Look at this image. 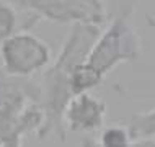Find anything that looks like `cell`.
<instances>
[{
	"label": "cell",
	"mask_w": 155,
	"mask_h": 147,
	"mask_svg": "<svg viewBox=\"0 0 155 147\" xmlns=\"http://www.w3.org/2000/svg\"><path fill=\"white\" fill-rule=\"evenodd\" d=\"M101 31L103 29L100 26L93 25L70 26L59 54L51 62V65L39 75L38 88L46 123L38 134V139L44 141L48 137H57L62 142L65 141L64 113L69 102L74 98L70 77L75 67L87 61Z\"/></svg>",
	"instance_id": "cell-1"
},
{
	"label": "cell",
	"mask_w": 155,
	"mask_h": 147,
	"mask_svg": "<svg viewBox=\"0 0 155 147\" xmlns=\"http://www.w3.org/2000/svg\"><path fill=\"white\" fill-rule=\"evenodd\" d=\"M44 123L38 82L10 77L0 67V145L15 136H38Z\"/></svg>",
	"instance_id": "cell-2"
},
{
	"label": "cell",
	"mask_w": 155,
	"mask_h": 147,
	"mask_svg": "<svg viewBox=\"0 0 155 147\" xmlns=\"http://www.w3.org/2000/svg\"><path fill=\"white\" fill-rule=\"evenodd\" d=\"M111 18L87 57V62L106 77L114 67L136 62L142 54V41L132 23V3H113Z\"/></svg>",
	"instance_id": "cell-3"
},
{
	"label": "cell",
	"mask_w": 155,
	"mask_h": 147,
	"mask_svg": "<svg viewBox=\"0 0 155 147\" xmlns=\"http://www.w3.org/2000/svg\"><path fill=\"white\" fill-rule=\"evenodd\" d=\"M52 62L51 48L28 29L15 33L0 46V67L10 77L31 79L43 74Z\"/></svg>",
	"instance_id": "cell-4"
},
{
	"label": "cell",
	"mask_w": 155,
	"mask_h": 147,
	"mask_svg": "<svg viewBox=\"0 0 155 147\" xmlns=\"http://www.w3.org/2000/svg\"><path fill=\"white\" fill-rule=\"evenodd\" d=\"M16 5L56 25L106 26L111 18V3L100 0H20Z\"/></svg>",
	"instance_id": "cell-5"
},
{
	"label": "cell",
	"mask_w": 155,
	"mask_h": 147,
	"mask_svg": "<svg viewBox=\"0 0 155 147\" xmlns=\"http://www.w3.org/2000/svg\"><path fill=\"white\" fill-rule=\"evenodd\" d=\"M106 103L91 93H82L69 102L64 113V126L70 132H93L104 128Z\"/></svg>",
	"instance_id": "cell-6"
},
{
	"label": "cell",
	"mask_w": 155,
	"mask_h": 147,
	"mask_svg": "<svg viewBox=\"0 0 155 147\" xmlns=\"http://www.w3.org/2000/svg\"><path fill=\"white\" fill-rule=\"evenodd\" d=\"M103 75L93 69L88 62H82L74 69L72 77H70V88H72L74 96L82 95V93H90L95 87H98L103 82Z\"/></svg>",
	"instance_id": "cell-7"
},
{
	"label": "cell",
	"mask_w": 155,
	"mask_h": 147,
	"mask_svg": "<svg viewBox=\"0 0 155 147\" xmlns=\"http://www.w3.org/2000/svg\"><path fill=\"white\" fill-rule=\"evenodd\" d=\"M20 7L15 2H2L0 0V46L15 33L21 31L20 26Z\"/></svg>",
	"instance_id": "cell-8"
},
{
	"label": "cell",
	"mask_w": 155,
	"mask_h": 147,
	"mask_svg": "<svg viewBox=\"0 0 155 147\" xmlns=\"http://www.w3.org/2000/svg\"><path fill=\"white\" fill-rule=\"evenodd\" d=\"M127 129L134 141L155 137V106L144 113H136L129 118Z\"/></svg>",
	"instance_id": "cell-9"
},
{
	"label": "cell",
	"mask_w": 155,
	"mask_h": 147,
	"mask_svg": "<svg viewBox=\"0 0 155 147\" xmlns=\"http://www.w3.org/2000/svg\"><path fill=\"white\" fill-rule=\"evenodd\" d=\"M134 139L129 132L127 126L113 124L104 126L100 132L96 145L98 147H132Z\"/></svg>",
	"instance_id": "cell-10"
},
{
	"label": "cell",
	"mask_w": 155,
	"mask_h": 147,
	"mask_svg": "<svg viewBox=\"0 0 155 147\" xmlns=\"http://www.w3.org/2000/svg\"><path fill=\"white\" fill-rule=\"evenodd\" d=\"M0 147H23V137L21 136L10 137V139H7Z\"/></svg>",
	"instance_id": "cell-11"
},
{
	"label": "cell",
	"mask_w": 155,
	"mask_h": 147,
	"mask_svg": "<svg viewBox=\"0 0 155 147\" xmlns=\"http://www.w3.org/2000/svg\"><path fill=\"white\" fill-rule=\"evenodd\" d=\"M132 147H155V137H153V139H139V141H134Z\"/></svg>",
	"instance_id": "cell-12"
}]
</instances>
